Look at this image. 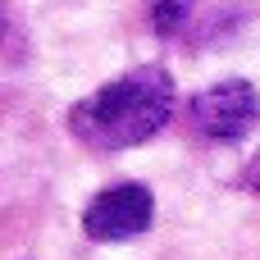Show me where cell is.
<instances>
[{
    "instance_id": "obj_1",
    "label": "cell",
    "mask_w": 260,
    "mask_h": 260,
    "mask_svg": "<svg viewBox=\"0 0 260 260\" xmlns=\"http://www.w3.org/2000/svg\"><path fill=\"white\" fill-rule=\"evenodd\" d=\"M174 101H178L174 78L160 64H142V69H128L123 78L96 87L87 101H78L69 114V128L87 146L128 151V146L151 142L174 119Z\"/></svg>"
},
{
    "instance_id": "obj_3",
    "label": "cell",
    "mask_w": 260,
    "mask_h": 260,
    "mask_svg": "<svg viewBox=\"0 0 260 260\" xmlns=\"http://www.w3.org/2000/svg\"><path fill=\"white\" fill-rule=\"evenodd\" d=\"M155 219V197L146 183H114L91 197L82 210V233L91 242H133L151 229Z\"/></svg>"
},
{
    "instance_id": "obj_4",
    "label": "cell",
    "mask_w": 260,
    "mask_h": 260,
    "mask_svg": "<svg viewBox=\"0 0 260 260\" xmlns=\"http://www.w3.org/2000/svg\"><path fill=\"white\" fill-rule=\"evenodd\" d=\"M192 14V0H151V27L160 37H174Z\"/></svg>"
},
{
    "instance_id": "obj_2",
    "label": "cell",
    "mask_w": 260,
    "mask_h": 260,
    "mask_svg": "<svg viewBox=\"0 0 260 260\" xmlns=\"http://www.w3.org/2000/svg\"><path fill=\"white\" fill-rule=\"evenodd\" d=\"M187 114L206 142H247L260 128V91L242 78H224L201 87Z\"/></svg>"
}]
</instances>
